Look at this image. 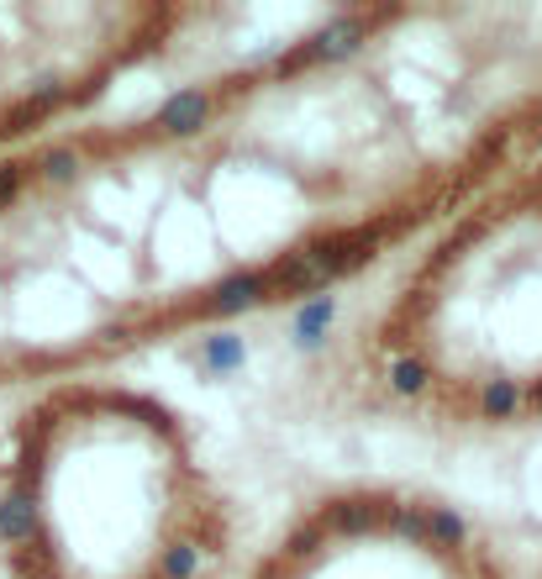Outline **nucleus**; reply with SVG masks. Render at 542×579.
I'll return each mask as SVG.
<instances>
[{"mask_svg":"<svg viewBox=\"0 0 542 579\" xmlns=\"http://www.w3.org/2000/svg\"><path fill=\"white\" fill-rule=\"evenodd\" d=\"M248 579H516L458 506L406 485H342L305 500Z\"/></svg>","mask_w":542,"mask_h":579,"instance_id":"4","label":"nucleus"},{"mask_svg":"<svg viewBox=\"0 0 542 579\" xmlns=\"http://www.w3.org/2000/svg\"><path fill=\"white\" fill-rule=\"evenodd\" d=\"M359 379L437 432L542 427V153L411 248L369 316Z\"/></svg>","mask_w":542,"mask_h":579,"instance_id":"3","label":"nucleus"},{"mask_svg":"<svg viewBox=\"0 0 542 579\" xmlns=\"http://www.w3.org/2000/svg\"><path fill=\"white\" fill-rule=\"evenodd\" d=\"M232 495L164 396L63 379L22 400L0 437L5 579H221Z\"/></svg>","mask_w":542,"mask_h":579,"instance_id":"2","label":"nucleus"},{"mask_svg":"<svg viewBox=\"0 0 542 579\" xmlns=\"http://www.w3.org/2000/svg\"><path fill=\"white\" fill-rule=\"evenodd\" d=\"M542 153V5H342L0 153V390L95 379L411 253Z\"/></svg>","mask_w":542,"mask_h":579,"instance_id":"1","label":"nucleus"}]
</instances>
